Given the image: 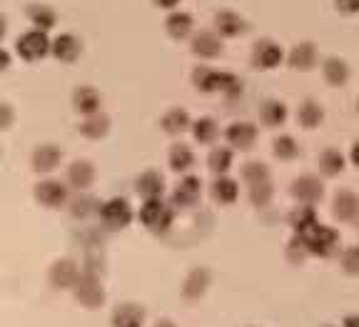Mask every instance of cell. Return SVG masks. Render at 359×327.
Here are the masks:
<instances>
[{
    "instance_id": "41",
    "label": "cell",
    "mask_w": 359,
    "mask_h": 327,
    "mask_svg": "<svg viewBox=\"0 0 359 327\" xmlns=\"http://www.w3.org/2000/svg\"><path fill=\"white\" fill-rule=\"evenodd\" d=\"M339 267L347 277H359V245H349L339 253Z\"/></svg>"
},
{
    "instance_id": "5",
    "label": "cell",
    "mask_w": 359,
    "mask_h": 327,
    "mask_svg": "<svg viewBox=\"0 0 359 327\" xmlns=\"http://www.w3.org/2000/svg\"><path fill=\"white\" fill-rule=\"evenodd\" d=\"M97 218H100L102 227L112 232V230H125V227L133 222L135 213H133V205L125 198H110L100 205Z\"/></svg>"
},
{
    "instance_id": "35",
    "label": "cell",
    "mask_w": 359,
    "mask_h": 327,
    "mask_svg": "<svg viewBox=\"0 0 359 327\" xmlns=\"http://www.w3.org/2000/svg\"><path fill=\"white\" fill-rule=\"evenodd\" d=\"M232 163H235V152H232V147H212V150H210L208 168H210V173H215V175H227Z\"/></svg>"
},
{
    "instance_id": "38",
    "label": "cell",
    "mask_w": 359,
    "mask_h": 327,
    "mask_svg": "<svg viewBox=\"0 0 359 327\" xmlns=\"http://www.w3.org/2000/svg\"><path fill=\"white\" fill-rule=\"evenodd\" d=\"M272 152H275V158L282 160V163H292V160L299 158V142L292 135H277L272 140Z\"/></svg>"
},
{
    "instance_id": "48",
    "label": "cell",
    "mask_w": 359,
    "mask_h": 327,
    "mask_svg": "<svg viewBox=\"0 0 359 327\" xmlns=\"http://www.w3.org/2000/svg\"><path fill=\"white\" fill-rule=\"evenodd\" d=\"M342 327H359V312H352L342 320Z\"/></svg>"
},
{
    "instance_id": "25",
    "label": "cell",
    "mask_w": 359,
    "mask_h": 327,
    "mask_svg": "<svg viewBox=\"0 0 359 327\" xmlns=\"http://www.w3.org/2000/svg\"><path fill=\"white\" fill-rule=\"evenodd\" d=\"M192 28H195V20H192L190 13L185 11H170L168 20H165V30L172 40H185L192 35Z\"/></svg>"
},
{
    "instance_id": "9",
    "label": "cell",
    "mask_w": 359,
    "mask_h": 327,
    "mask_svg": "<svg viewBox=\"0 0 359 327\" xmlns=\"http://www.w3.org/2000/svg\"><path fill=\"white\" fill-rule=\"evenodd\" d=\"M202 198V180L197 175H182L180 178V182L175 185L172 190V205L180 210H190L195 208L197 203H200Z\"/></svg>"
},
{
    "instance_id": "49",
    "label": "cell",
    "mask_w": 359,
    "mask_h": 327,
    "mask_svg": "<svg viewBox=\"0 0 359 327\" xmlns=\"http://www.w3.org/2000/svg\"><path fill=\"white\" fill-rule=\"evenodd\" d=\"M6 33H8V18L0 13V40L6 38Z\"/></svg>"
},
{
    "instance_id": "3",
    "label": "cell",
    "mask_w": 359,
    "mask_h": 327,
    "mask_svg": "<svg viewBox=\"0 0 359 327\" xmlns=\"http://www.w3.org/2000/svg\"><path fill=\"white\" fill-rule=\"evenodd\" d=\"M304 240V245H307L309 250V258H332V255H339V245H342V237H339V232L334 230V227L330 225H317L312 227V230L307 232V235H299Z\"/></svg>"
},
{
    "instance_id": "1",
    "label": "cell",
    "mask_w": 359,
    "mask_h": 327,
    "mask_svg": "<svg viewBox=\"0 0 359 327\" xmlns=\"http://www.w3.org/2000/svg\"><path fill=\"white\" fill-rule=\"evenodd\" d=\"M192 85L200 93H224L230 100L242 95V80L235 73L215 70L208 68V65H200V68L192 70Z\"/></svg>"
},
{
    "instance_id": "19",
    "label": "cell",
    "mask_w": 359,
    "mask_h": 327,
    "mask_svg": "<svg viewBox=\"0 0 359 327\" xmlns=\"http://www.w3.org/2000/svg\"><path fill=\"white\" fill-rule=\"evenodd\" d=\"M135 190L142 200H152V198H163L165 195V175L160 170H145L137 175L135 180Z\"/></svg>"
},
{
    "instance_id": "29",
    "label": "cell",
    "mask_w": 359,
    "mask_h": 327,
    "mask_svg": "<svg viewBox=\"0 0 359 327\" xmlns=\"http://www.w3.org/2000/svg\"><path fill=\"white\" fill-rule=\"evenodd\" d=\"M168 163H170V170H175L180 175H187V173L195 168V152H192V147L185 145V142H175V145L170 147Z\"/></svg>"
},
{
    "instance_id": "4",
    "label": "cell",
    "mask_w": 359,
    "mask_h": 327,
    "mask_svg": "<svg viewBox=\"0 0 359 327\" xmlns=\"http://www.w3.org/2000/svg\"><path fill=\"white\" fill-rule=\"evenodd\" d=\"M50 46H53V40L48 38V33H45V30L30 28V30H25L22 35H18L15 53L25 62H38V60H43V58L50 55Z\"/></svg>"
},
{
    "instance_id": "51",
    "label": "cell",
    "mask_w": 359,
    "mask_h": 327,
    "mask_svg": "<svg viewBox=\"0 0 359 327\" xmlns=\"http://www.w3.org/2000/svg\"><path fill=\"white\" fill-rule=\"evenodd\" d=\"M357 110H359V98H357Z\"/></svg>"
},
{
    "instance_id": "46",
    "label": "cell",
    "mask_w": 359,
    "mask_h": 327,
    "mask_svg": "<svg viewBox=\"0 0 359 327\" xmlns=\"http://www.w3.org/2000/svg\"><path fill=\"white\" fill-rule=\"evenodd\" d=\"M11 68V53L6 48H0V73H6Z\"/></svg>"
},
{
    "instance_id": "23",
    "label": "cell",
    "mask_w": 359,
    "mask_h": 327,
    "mask_svg": "<svg viewBox=\"0 0 359 327\" xmlns=\"http://www.w3.org/2000/svg\"><path fill=\"white\" fill-rule=\"evenodd\" d=\"M210 195H212L215 203L232 205L240 198V182L230 175H215L212 185H210Z\"/></svg>"
},
{
    "instance_id": "37",
    "label": "cell",
    "mask_w": 359,
    "mask_h": 327,
    "mask_svg": "<svg viewBox=\"0 0 359 327\" xmlns=\"http://www.w3.org/2000/svg\"><path fill=\"white\" fill-rule=\"evenodd\" d=\"M100 200L95 198V195H90L88 190H83L75 200H70V215L73 218H80V220H85V218H90V215H97V210H100Z\"/></svg>"
},
{
    "instance_id": "42",
    "label": "cell",
    "mask_w": 359,
    "mask_h": 327,
    "mask_svg": "<svg viewBox=\"0 0 359 327\" xmlns=\"http://www.w3.org/2000/svg\"><path fill=\"white\" fill-rule=\"evenodd\" d=\"M285 258L290 260L292 265H302L304 260L309 258V250H307V245H304V240L299 235H294L287 243V250H285Z\"/></svg>"
},
{
    "instance_id": "8",
    "label": "cell",
    "mask_w": 359,
    "mask_h": 327,
    "mask_svg": "<svg viewBox=\"0 0 359 327\" xmlns=\"http://www.w3.org/2000/svg\"><path fill=\"white\" fill-rule=\"evenodd\" d=\"M332 218L337 222H344V225H352L359 222V195L349 187L337 190V195L332 198Z\"/></svg>"
},
{
    "instance_id": "16",
    "label": "cell",
    "mask_w": 359,
    "mask_h": 327,
    "mask_svg": "<svg viewBox=\"0 0 359 327\" xmlns=\"http://www.w3.org/2000/svg\"><path fill=\"white\" fill-rule=\"evenodd\" d=\"M60 163H62V150L57 145H53V142H43L30 155V165H33L35 173H53Z\"/></svg>"
},
{
    "instance_id": "45",
    "label": "cell",
    "mask_w": 359,
    "mask_h": 327,
    "mask_svg": "<svg viewBox=\"0 0 359 327\" xmlns=\"http://www.w3.org/2000/svg\"><path fill=\"white\" fill-rule=\"evenodd\" d=\"M349 163H352L354 168L359 170V138L352 142V147H349Z\"/></svg>"
},
{
    "instance_id": "52",
    "label": "cell",
    "mask_w": 359,
    "mask_h": 327,
    "mask_svg": "<svg viewBox=\"0 0 359 327\" xmlns=\"http://www.w3.org/2000/svg\"><path fill=\"white\" fill-rule=\"evenodd\" d=\"M325 327H337V325H325Z\"/></svg>"
},
{
    "instance_id": "30",
    "label": "cell",
    "mask_w": 359,
    "mask_h": 327,
    "mask_svg": "<svg viewBox=\"0 0 359 327\" xmlns=\"http://www.w3.org/2000/svg\"><path fill=\"white\" fill-rule=\"evenodd\" d=\"M25 15H28V20L33 23V28L45 30V33H50L57 25V13L53 11L50 6H45V3H30Z\"/></svg>"
},
{
    "instance_id": "47",
    "label": "cell",
    "mask_w": 359,
    "mask_h": 327,
    "mask_svg": "<svg viewBox=\"0 0 359 327\" xmlns=\"http://www.w3.org/2000/svg\"><path fill=\"white\" fill-rule=\"evenodd\" d=\"M155 8H163V11H175L180 6V0H152Z\"/></svg>"
},
{
    "instance_id": "44",
    "label": "cell",
    "mask_w": 359,
    "mask_h": 327,
    "mask_svg": "<svg viewBox=\"0 0 359 327\" xmlns=\"http://www.w3.org/2000/svg\"><path fill=\"white\" fill-rule=\"evenodd\" d=\"M334 6L339 8L342 13H347V15L359 13V0H334Z\"/></svg>"
},
{
    "instance_id": "2",
    "label": "cell",
    "mask_w": 359,
    "mask_h": 327,
    "mask_svg": "<svg viewBox=\"0 0 359 327\" xmlns=\"http://www.w3.org/2000/svg\"><path fill=\"white\" fill-rule=\"evenodd\" d=\"M175 210L177 208L163 198L145 200L140 208V222L150 232H155V235H165V232H170V227L175 222Z\"/></svg>"
},
{
    "instance_id": "7",
    "label": "cell",
    "mask_w": 359,
    "mask_h": 327,
    "mask_svg": "<svg viewBox=\"0 0 359 327\" xmlns=\"http://www.w3.org/2000/svg\"><path fill=\"white\" fill-rule=\"evenodd\" d=\"M290 195L294 198V203L320 205L322 200H325V182L317 175H299L292 180Z\"/></svg>"
},
{
    "instance_id": "20",
    "label": "cell",
    "mask_w": 359,
    "mask_h": 327,
    "mask_svg": "<svg viewBox=\"0 0 359 327\" xmlns=\"http://www.w3.org/2000/svg\"><path fill=\"white\" fill-rule=\"evenodd\" d=\"M83 53V43L73 33H60L50 46V55L57 62H75Z\"/></svg>"
},
{
    "instance_id": "13",
    "label": "cell",
    "mask_w": 359,
    "mask_h": 327,
    "mask_svg": "<svg viewBox=\"0 0 359 327\" xmlns=\"http://www.w3.org/2000/svg\"><path fill=\"white\" fill-rule=\"evenodd\" d=\"M190 51L195 53L202 60H212V58L222 55V35L215 33V30H200V33L192 35Z\"/></svg>"
},
{
    "instance_id": "28",
    "label": "cell",
    "mask_w": 359,
    "mask_h": 327,
    "mask_svg": "<svg viewBox=\"0 0 359 327\" xmlns=\"http://www.w3.org/2000/svg\"><path fill=\"white\" fill-rule=\"evenodd\" d=\"M107 130H110V118L102 110L93 115H83V123L78 125V133L88 140H100V138L107 135Z\"/></svg>"
},
{
    "instance_id": "39",
    "label": "cell",
    "mask_w": 359,
    "mask_h": 327,
    "mask_svg": "<svg viewBox=\"0 0 359 327\" xmlns=\"http://www.w3.org/2000/svg\"><path fill=\"white\" fill-rule=\"evenodd\" d=\"M242 180H245L247 187H250V185H259V182L272 180V178H269L267 165L259 163V160H250V163L242 165Z\"/></svg>"
},
{
    "instance_id": "15",
    "label": "cell",
    "mask_w": 359,
    "mask_h": 327,
    "mask_svg": "<svg viewBox=\"0 0 359 327\" xmlns=\"http://www.w3.org/2000/svg\"><path fill=\"white\" fill-rule=\"evenodd\" d=\"M80 272H83V270L78 267V262H75V260L62 258L50 267V285H53V288H57V290H70V288H75V282H78Z\"/></svg>"
},
{
    "instance_id": "50",
    "label": "cell",
    "mask_w": 359,
    "mask_h": 327,
    "mask_svg": "<svg viewBox=\"0 0 359 327\" xmlns=\"http://www.w3.org/2000/svg\"><path fill=\"white\" fill-rule=\"evenodd\" d=\"M155 327H177L172 320H160V322H155Z\"/></svg>"
},
{
    "instance_id": "22",
    "label": "cell",
    "mask_w": 359,
    "mask_h": 327,
    "mask_svg": "<svg viewBox=\"0 0 359 327\" xmlns=\"http://www.w3.org/2000/svg\"><path fill=\"white\" fill-rule=\"evenodd\" d=\"M73 107L80 115H93L100 113L102 107V95L93 88V85H80L73 91Z\"/></svg>"
},
{
    "instance_id": "53",
    "label": "cell",
    "mask_w": 359,
    "mask_h": 327,
    "mask_svg": "<svg viewBox=\"0 0 359 327\" xmlns=\"http://www.w3.org/2000/svg\"><path fill=\"white\" fill-rule=\"evenodd\" d=\"M357 227H359V222H357Z\"/></svg>"
},
{
    "instance_id": "40",
    "label": "cell",
    "mask_w": 359,
    "mask_h": 327,
    "mask_svg": "<svg viewBox=\"0 0 359 327\" xmlns=\"http://www.w3.org/2000/svg\"><path fill=\"white\" fill-rule=\"evenodd\" d=\"M272 200H275V185H272V180L259 182V185H250V203H252L255 208H259V210L269 208Z\"/></svg>"
},
{
    "instance_id": "11",
    "label": "cell",
    "mask_w": 359,
    "mask_h": 327,
    "mask_svg": "<svg viewBox=\"0 0 359 327\" xmlns=\"http://www.w3.org/2000/svg\"><path fill=\"white\" fill-rule=\"evenodd\" d=\"M282 60H285V53H282V48L277 46L275 40L262 38V40H257V43H255V48H252V68L272 70V68H277Z\"/></svg>"
},
{
    "instance_id": "14",
    "label": "cell",
    "mask_w": 359,
    "mask_h": 327,
    "mask_svg": "<svg viewBox=\"0 0 359 327\" xmlns=\"http://www.w3.org/2000/svg\"><path fill=\"white\" fill-rule=\"evenodd\" d=\"M287 222H290V227H292V232H294V235H307L312 227L320 225V213H317V205L297 203V208L290 210V215H287Z\"/></svg>"
},
{
    "instance_id": "26",
    "label": "cell",
    "mask_w": 359,
    "mask_h": 327,
    "mask_svg": "<svg viewBox=\"0 0 359 327\" xmlns=\"http://www.w3.org/2000/svg\"><path fill=\"white\" fill-rule=\"evenodd\" d=\"M160 128L168 133V135H182L192 128V118L185 107H170L168 113L160 118Z\"/></svg>"
},
{
    "instance_id": "6",
    "label": "cell",
    "mask_w": 359,
    "mask_h": 327,
    "mask_svg": "<svg viewBox=\"0 0 359 327\" xmlns=\"http://www.w3.org/2000/svg\"><path fill=\"white\" fill-rule=\"evenodd\" d=\"M73 295L88 310H95V307H100L105 302V290H102V282L95 272H85V270L80 272L78 282H75L73 288Z\"/></svg>"
},
{
    "instance_id": "21",
    "label": "cell",
    "mask_w": 359,
    "mask_h": 327,
    "mask_svg": "<svg viewBox=\"0 0 359 327\" xmlns=\"http://www.w3.org/2000/svg\"><path fill=\"white\" fill-rule=\"evenodd\" d=\"M112 327H142L145 325V307L137 302H123L118 305L110 315Z\"/></svg>"
},
{
    "instance_id": "31",
    "label": "cell",
    "mask_w": 359,
    "mask_h": 327,
    "mask_svg": "<svg viewBox=\"0 0 359 327\" xmlns=\"http://www.w3.org/2000/svg\"><path fill=\"white\" fill-rule=\"evenodd\" d=\"M317 163H320V173L325 178L342 175L344 168H347V158H344L342 150H337V147H325V150L320 152Z\"/></svg>"
},
{
    "instance_id": "27",
    "label": "cell",
    "mask_w": 359,
    "mask_h": 327,
    "mask_svg": "<svg viewBox=\"0 0 359 327\" xmlns=\"http://www.w3.org/2000/svg\"><path fill=\"white\" fill-rule=\"evenodd\" d=\"M287 62H290L292 70H302V73H307V70H312L314 65H317V48L304 40V43L292 48L290 55H287Z\"/></svg>"
},
{
    "instance_id": "34",
    "label": "cell",
    "mask_w": 359,
    "mask_h": 327,
    "mask_svg": "<svg viewBox=\"0 0 359 327\" xmlns=\"http://www.w3.org/2000/svg\"><path fill=\"white\" fill-rule=\"evenodd\" d=\"M322 73H325V80L334 88H342L349 80V65L342 60V58H327L322 62Z\"/></svg>"
},
{
    "instance_id": "43",
    "label": "cell",
    "mask_w": 359,
    "mask_h": 327,
    "mask_svg": "<svg viewBox=\"0 0 359 327\" xmlns=\"http://www.w3.org/2000/svg\"><path fill=\"white\" fill-rule=\"evenodd\" d=\"M13 107L8 102H0V130H8L13 125Z\"/></svg>"
},
{
    "instance_id": "17",
    "label": "cell",
    "mask_w": 359,
    "mask_h": 327,
    "mask_svg": "<svg viewBox=\"0 0 359 327\" xmlns=\"http://www.w3.org/2000/svg\"><path fill=\"white\" fill-rule=\"evenodd\" d=\"M210 282H212V275H210L208 267H192L182 280V298L200 300L210 290Z\"/></svg>"
},
{
    "instance_id": "24",
    "label": "cell",
    "mask_w": 359,
    "mask_h": 327,
    "mask_svg": "<svg viewBox=\"0 0 359 327\" xmlns=\"http://www.w3.org/2000/svg\"><path fill=\"white\" fill-rule=\"evenodd\" d=\"M215 30H217L222 38H237V35L247 33L245 18L235 11H219L215 15Z\"/></svg>"
},
{
    "instance_id": "36",
    "label": "cell",
    "mask_w": 359,
    "mask_h": 327,
    "mask_svg": "<svg viewBox=\"0 0 359 327\" xmlns=\"http://www.w3.org/2000/svg\"><path fill=\"white\" fill-rule=\"evenodd\" d=\"M190 130H192V138H195V142H200V145H212V142L219 138V125L215 123L212 118L192 120Z\"/></svg>"
},
{
    "instance_id": "32",
    "label": "cell",
    "mask_w": 359,
    "mask_h": 327,
    "mask_svg": "<svg viewBox=\"0 0 359 327\" xmlns=\"http://www.w3.org/2000/svg\"><path fill=\"white\" fill-rule=\"evenodd\" d=\"M322 120H325V107H322L320 102L312 100V98H307V100L299 102V107H297V123L302 125L304 130L320 128Z\"/></svg>"
},
{
    "instance_id": "10",
    "label": "cell",
    "mask_w": 359,
    "mask_h": 327,
    "mask_svg": "<svg viewBox=\"0 0 359 327\" xmlns=\"http://www.w3.org/2000/svg\"><path fill=\"white\" fill-rule=\"evenodd\" d=\"M67 182H60V180H53V178H48V180H40L38 185H35V200H38L43 208H62V205H67Z\"/></svg>"
},
{
    "instance_id": "12",
    "label": "cell",
    "mask_w": 359,
    "mask_h": 327,
    "mask_svg": "<svg viewBox=\"0 0 359 327\" xmlns=\"http://www.w3.org/2000/svg\"><path fill=\"white\" fill-rule=\"evenodd\" d=\"M224 138H227L232 150H252L255 142H257V125L247 123V120H237V123H232L230 128L224 130Z\"/></svg>"
},
{
    "instance_id": "18",
    "label": "cell",
    "mask_w": 359,
    "mask_h": 327,
    "mask_svg": "<svg viewBox=\"0 0 359 327\" xmlns=\"http://www.w3.org/2000/svg\"><path fill=\"white\" fill-rule=\"evenodd\" d=\"M65 182H67V187H73V190H78V192L88 190V187L95 182V165L90 163V160H75V163H70Z\"/></svg>"
},
{
    "instance_id": "33",
    "label": "cell",
    "mask_w": 359,
    "mask_h": 327,
    "mask_svg": "<svg viewBox=\"0 0 359 327\" xmlns=\"http://www.w3.org/2000/svg\"><path fill=\"white\" fill-rule=\"evenodd\" d=\"M287 115H290V110L282 100H264L259 105V120L267 128H282L287 123Z\"/></svg>"
}]
</instances>
